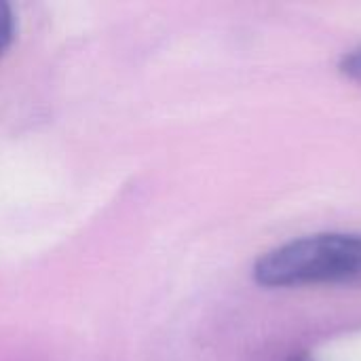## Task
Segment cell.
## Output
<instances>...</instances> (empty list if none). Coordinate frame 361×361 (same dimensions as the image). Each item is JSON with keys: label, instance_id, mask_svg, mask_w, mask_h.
<instances>
[{"label": "cell", "instance_id": "obj_2", "mask_svg": "<svg viewBox=\"0 0 361 361\" xmlns=\"http://www.w3.org/2000/svg\"><path fill=\"white\" fill-rule=\"evenodd\" d=\"M17 34V17L8 2L0 0V59L11 49Z\"/></svg>", "mask_w": 361, "mask_h": 361}, {"label": "cell", "instance_id": "obj_4", "mask_svg": "<svg viewBox=\"0 0 361 361\" xmlns=\"http://www.w3.org/2000/svg\"><path fill=\"white\" fill-rule=\"evenodd\" d=\"M294 361H311V360H294Z\"/></svg>", "mask_w": 361, "mask_h": 361}, {"label": "cell", "instance_id": "obj_3", "mask_svg": "<svg viewBox=\"0 0 361 361\" xmlns=\"http://www.w3.org/2000/svg\"><path fill=\"white\" fill-rule=\"evenodd\" d=\"M338 70H341L349 80L361 85V44L343 55V59H341V63H338Z\"/></svg>", "mask_w": 361, "mask_h": 361}, {"label": "cell", "instance_id": "obj_1", "mask_svg": "<svg viewBox=\"0 0 361 361\" xmlns=\"http://www.w3.org/2000/svg\"><path fill=\"white\" fill-rule=\"evenodd\" d=\"M252 273L269 290L361 283V235L317 233L292 239L262 254Z\"/></svg>", "mask_w": 361, "mask_h": 361}]
</instances>
